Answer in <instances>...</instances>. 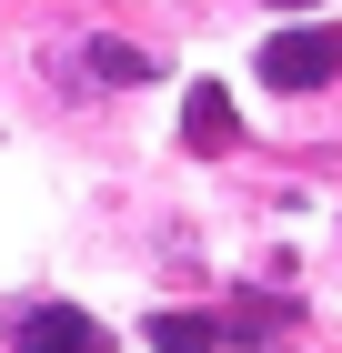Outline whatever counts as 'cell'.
<instances>
[{
	"label": "cell",
	"instance_id": "obj_2",
	"mask_svg": "<svg viewBox=\"0 0 342 353\" xmlns=\"http://www.w3.org/2000/svg\"><path fill=\"white\" fill-rule=\"evenodd\" d=\"M10 353H111V333L81 303H30L21 323H10Z\"/></svg>",
	"mask_w": 342,
	"mask_h": 353
},
{
	"label": "cell",
	"instance_id": "obj_5",
	"mask_svg": "<svg viewBox=\"0 0 342 353\" xmlns=\"http://www.w3.org/2000/svg\"><path fill=\"white\" fill-rule=\"evenodd\" d=\"M91 81H151V51H131V41H91Z\"/></svg>",
	"mask_w": 342,
	"mask_h": 353
},
{
	"label": "cell",
	"instance_id": "obj_3",
	"mask_svg": "<svg viewBox=\"0 0 342 353\" xmlns=\"http://www.w3.org/2000/svg\"><path fill=\"white\" fill-rule=\"evenodd\" d=\"M232 343V323H211V313H151V353H211Z\"/></svg>",
	"mask_w": 342,
	"mask_h": 353
},
{
	"label": "cell",
	"instance_id": "obj_4",
	"mask_svg": "<svg viewBox=\"0 0 342 353\" xmlns=\"http://www.w3.org/2000/svg\"><path fill=\"white\" fill-rule=\"evenodd\" d=\"M222 141H232V101H222V91H191V152H222Z\"/></svg>",
	"mask_w": 342,
	"mask_h": 353
},
{
	"label": "cell",
	"instance_id": "obj_1",
	"mask_svg": "<svg viewBox=\"0 0 342 353\" xmlns=\"http://www.w3.org/2000/svg\"><path fill=\"white\" fill-rule=\"evenodd\" d=\"M262 81H272V91H322V81H342V30H332V21L272 30V41H262Z\"/></svg>",
	"mask_w": 342,
	"mask_h": 353
}]
</instances>
